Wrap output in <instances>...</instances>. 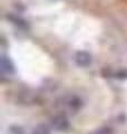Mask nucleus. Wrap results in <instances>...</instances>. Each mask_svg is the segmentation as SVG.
<instances>
[{
    "label": "nucleus",
    "mask_w": 127,
    "mask_h": 134,
    "mask_svg": "<svg viewBox=\"0 0 127 134\" xmlns=\"http://www.w3.org/2000/svg\"><path fill=\"white\" fill-rule=\"evenodd\" d=\"M51 125L57 131H65L68 129V120L63 115H56L51 119Z\"/></svg>",
    "instance_id": "nucleus-1"
},
{
    "label": "nucleus",
    "mask_w": 127,
    "mask_h": 134,
    "mask_svg": "<svg viewBox=\"0 0 127 134\" xmlns=\"http://www.w3.org/2000/svg\"><path fill=\"white\" fill-rule=\"evenodd\" d=\"M1 69H2V72H6L8 74H11V73H14V65H12V63L9 60V58H7V57H1Z\"/></svg>",
    "instance_id": "nucleus-3"
},
{
    "label": "nucleus",
    "mask_w": 127,
    "mask_h": 134,
    "mask_svg": "<svg viewBox=\"0 0 127 134\" xmlns=\"http://www.w3.org/2000/svg\"><path fill=\"white\" fill-rule=\"evenodd\" d=\"M32 134H50V130L48 129L47 125L45 124H39L33 129Z\"/></svg>",
    "instance_id": "nucleus-5"
},
{
    "label": "nucleus",
    "mask_w": 127,
    "mask_h": 134,
    "mask_svg": "<svg viewBox=\"0 0 127 134\" xmlns=\"http://www.w3.org/2000/svg\"><path fill=\"white\" fill-rule=\"evenodd\" d=\"M94 134H112V131L109 129H99V130H97V131L94 133Z\"/></svg>",
    "instance_id": "nucleus-6"
},
{
    "label": "nucleus",
    "mask_w": 127,
    "mask_h": 134,
    "mask_svg": "<svg viewBox=\"0 0 127 134\" xmlns=\"http://www.w3.org/2000/svg\"><path fill=\"white\" fill-rule=\"evenodd\" d=\"M67 105L69 106V108L74 111H77L78 108L82 106V100H80L77 96H70L67 100Z\"/></svg>",
    "instance_id": "nucleus-4"
},
{
    "label": "nucleus",
    "mask_w": 127,
    "mask_h": 134,
    "mask_svg": "<svg viewBox=\"0 0 127 134\" xmlns=\"http://www.w3.org/2000/svg\"><path fill=\"white\" fill-rule=\"evenodd\" d=\"M11 132H12V134H24L22 130H21L20 127H16V126L11 127Z\"/></svg>",
    "instance_id": "nucleus-7"
},
{
    "label": "nucleus",
    "mask_w": 127,
    "mask_h": 134,
    "mask_svg": "<svg viewBox=\"0 0 127 134\" xmlns=\"http://www.w3.org/2000/svg\"><path fill=\"white\" fill-rule=\"evenodd\" d=\"M76 63H77L78 66H88L91 63V57L88 53L86 52H78L76 54Z\"/></svg>",
    "instance_id": "nucleus-2"
},
{
    "label": "nucleus",
    "mask_w": 127,
    "mask_h": 134,
    "mask_svg": "<svg viewBox=\"0 0 127 134\" xmlns=\"http://www.w3.org/2000/svg\"><path fill=\"white\" fill-rule=\"evenodd\" d=\"M117 77H120V78H125V77H127V72L123 70V72L118 73V74H117Z\"/></svg>",
    "instance_id": "nucleus-8"
}]
</instances>
